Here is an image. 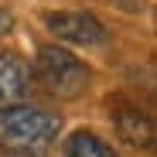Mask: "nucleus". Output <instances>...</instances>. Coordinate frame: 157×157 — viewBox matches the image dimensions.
Returning <instances> with one entry per match:
<instances>
[{"label": "nucleus", "instance_id": "nucleus-1", "mask_svg": "<svg viewBox=\"0 0 157 157\" xmlns=\"http://www.w3.org/2000/svg\"><path fill=\"white\" fill-rule=\"evenodd\" d=\"M58 116L38 106L0 109V150L7 157H48L58 140Z\"/></svg>", "mask_w": 157, "mask_h": 157}, {"label": "nucleus", "instance_id": "nucleus-2", "mask_svg": "<svg viewBox=\"0 0 157 157\" xmlns=\"http://www.w3.org/2000/svg\"><path fill=\"white\" fill-rule=\"evenodd\" d=\"M34 72L41 78V86L51 96H62V99L82 96L86 86H89V65L78 62L62 44H41L38 58H34Z\"/></svg>", "mask_w": 157, "mask_h": 157}, {"label": "nucleus", "instance_id": "nucleus-3", "mask_svg": "<svg viewBox=\"0 0 157 157\" xmlns=\"http://www.w3.org/2000/svg\"><path fill=\"white\" fill-rule=\"evenodd\" d=\"M44 28L65 44H86V48H99L109 41V31L102 28V21L86 14V10H55L44 14Z\"/></svg>", "mask_w": 157, "mask_h": 157}, {"label": "nucleus", "instance_id": "nucleus-4", "mask_svg": "<svg viewBox=\"0 0 157 157\" xmlns=\"http://www.w3.org/2000/svg\"><path fill=\"white\" fill-rule=\"evenodd\" d=\"M109 113H113V126L123 144L137 147V150H154V120L147 113H140L130 102H116Z\"/></svg>", "mask_w": 157, "mask_h": 157}, {"label": "nucleus", "instance_id": "nucleus-5", "mask_svg": "<svg viewBox=\"0 0 157 157\" xmlns=\"http://www.w3.org/2000/svg\"><path fill=\"white\" fill-rule=\"evenodd\" d=\"M31 89V68L24 58L4 51L0 55V109H10L21 106V99L28 96Z\"/></svg>", "mask_w": 157, "mask_h": 157}, {"label": "nucleus", "instance_id": "nucleus-6", "mask_svg": "<svg viewBox=\"0 0 157 157\" xmlns=\"http://www.w3.org/2000/svg\"><path fill=\"white\" fill-rule=\"evenodd\" d=\"M62 157H116V154H113V147L106 140H99L96 133L75 130V133H68L65 144H62Z\"/></svg>", "mask_w": 157, "mask_h": 157}, {"label": "nucleus", "instance_id": "nucleus-7", "mask_svg": "<svg viewBox=\"0 0 157 157\" xmlns=\"http://www.w3.org/2000/svg\"><path fill=\"white\" fill-rule=\"evenodd\" d=\"M10 28H14L10 10H4V7H0V38H4V34H10Z\"/></svg>", "mask_w": 157, "mask_h": 157}, {"label": "nucleus", "instance_id": "nucleus-8", "mask_svg": "<svg viewBox=\"0 0 157 157\" xmlns=\"http://www.w3.org/2000/svg\"><path fill=\"white\" fill-rule=\"evenodd\" d=\"M109 4H116V7H140V0H109Z\"/></svg>", "mask_w": 157, "mask_h": 157}, {"label": "nucleus", "instance_id": "nucleus-9", "mask_svg": "<svg viewBox=\"0 0 157 157\" xmlns=\"http://www.w3.org/2000/svg\"><path fill=\"white\" fill-rule=\"evenodd\" d=\"M0 157H7V154H4V150H0Z\"/></svg>", "mask_w": 157, "mask_h": 157}]
</instances>
